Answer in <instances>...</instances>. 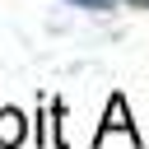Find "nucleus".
Here are the masks:
<instances>
[{"label":"nucleus","mask_w":149,"mask_h":149,"mask_svg":"<svg viewBox=\"0 0 149 149\" xmlns=\"http://www.w3.org/2000/svg\"><path fill=\"white\" fill-rule=\"evenodd\" d=\"M70 5H79V9H112V0H70Z\"/></svg>","instance_id":"obj_3"},{"label":"nucleus","mask_w":149,"mask_h":149,"mask_svg":"<svg viewBox=\"0 0 149 149\" xmlns=\"http://www.w3.org/2000/svg\"><path fill=\"white\" fill-rule=\"evenodd\" d=\"M130 5H144V9H149V0H130Z\"/></svg>","instance_id":"obj_4"},{"label":"nucleus","mask_w":149,"mask_h":149,"mask_svg":"<svg viewBox=\"0 0 149 149\" xmlns=\"http://www.w3.org/2000/svg\"><path fill=\"white\" fill-rule=\"evenodd\" d=\"M28 140V116L9 102H0V149H19Z\"/></svg>","instance_id":"obj_2"},{"label":"nucleus","mask_w":149,"mask_h":149,"mask_svg":"<svg viewBox=\"0 0 149 149\" xmlns=\"http://www.w3.org/2000/svg\"><path fill=\"white\" fill-rule=\"evenodd\" d=\"M112 130L130 135V144H135V149H144V144H149V135H140V130H135V121H130V112H126V98H121V93H112V98H107V112H102V126H98L93 144H102Z\"/></svg>","instance_id":"obj_1"}]
</instances>
